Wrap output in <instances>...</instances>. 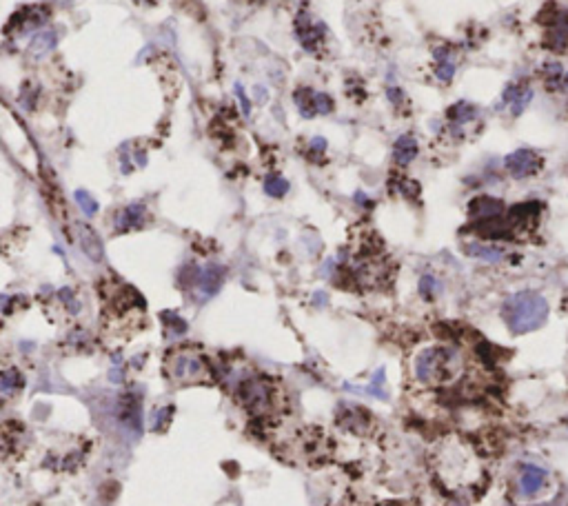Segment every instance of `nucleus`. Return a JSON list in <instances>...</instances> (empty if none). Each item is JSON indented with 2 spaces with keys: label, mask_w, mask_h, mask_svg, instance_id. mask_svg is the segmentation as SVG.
<instances>
[{
  "label": "nucleus",
  "mask_w": 568,
  "mask_h": 506,
  "mask_svg": "<svg viewBox=\"0 0 568 506\" xmlns=\"http://www.w3.org/2000/svg\"><path fill=\"white\" fill-rule=\"evenodd\" d=\"M439 289V284L437 280L430 276V273H426V276L419 278V293L424 295V298H433V293Z\"/></svg>",
  "instance_id": "nucleus-26"
},
{
  "label": "nucleus",
  "mask_w": 568,
  "mask_h": 506,
  "mask_svg": "<svg viewBox=\"0 0 568 506\" xmlns=\"http://www.w3.org/2000/svg\"><path fill=\"white\" fill-rule=\"evenodd\" d=\"M25 386V375L18 371V368H5L3 373H0V391L5 395H12L16 391Z\"/></svg>",
  "instance_id": "nucleus-21"
},
{
  "label": "nucleus",
  "mask_w": 568,
  "mask_h": 506,
  "mask_svg": "<svg viewBox=\"0 0 568 506\" xmlns=\"http://www.w3.org/2000/svg\"><path fill=\"white\" fill-rule=\"evenodd\" d=\"M236 96L240 98V102H242V109H245V113H249V111H251V104H249V98L245 96V89H242V84H236Z\"/></svg>",
  "instance_id": "nucleus-29"
},
{
  "label": "nucleus",
  "mask_w": 568,
  "mask_h": 506,
  "mask_svg": "<svg viewBox=\"0 0 568 506\" xmlns=\"http://www.w3.org/2000/svg\"><path fill=\"white\" fill-rule=\"evenodd\" d=\"M315 111L320 115H327L333 111V98L329 93H315Z\"/></svg>",
  "instance_id": "nucleus-27"
},
{
  "label": "nucleus",
  "mask_w": 568,
  "mask_h": 506,
  "mask_svg": "<svg viewBox=\"0 0 568 506\" xmlns=\"http://www.w3.org/2000/svg\"><path fill=\"white\" fill-rule=\"evenodd\" d=\"M502 318L515 335L538 331L549 318V302L538 291H518L502 304Z\"/></svg>",
  "instance_id": "nucleus-1"
},
{
  "label": "nucleus",
  "mask_w": 568,
  "mask_h": 506,
  "mask_svg": "<svg viewBox=\"0 0 568 506\" xmlns=\"http://www.w3.org/2000/svg\"><path fill=\"white\" fill-rule=\"evenodd\" d=\"M542 73H544V84L549 91H560V93L568 91V69H564L560 62H546Z\"/></svg>",
  "instance_id": "nucleus-18"
},
{
  "label": "nucleus",
  "mask_w": 568,
  "mask_h": 506,
  "mask_svg": "<svg viewBox=\"0 0 568 506\" xmlns=\"http://www.w3.org/2000/svg\"><path fill=\"white\" fill-rule=\"evenodd\" d=\"M73 198H76V203H78V207L82 209V214H85V216L93 218V216L98 214V203H96V198H93L91 194H87L85 189H78V191L73 194Z\"/></svg>",
  "instance_id": "nucleus-24"
},
{
  "label": "nucleus",
  "mask_w": 568,
  "mask_h": 506,
  "mask_svg": "<svg viewBox=\"0 0 568 506\" xmlns=\"http://www.w3.org/2000/svg\"><path fill=\"white\" fill-rule=\"evenodd\" d=\"M238 393L251 413H265L271 404V391H269V384L265 380H256V377L242 380Z\"/></svg>",
  "instance_id": "nucleus-7"
},
{
  "label": "nucleus",
  "mask_w": 568,
  "mask_h": 506,
  "mask_svg": "<svg viewBox=\"0 0 568 506\" xmlns=\"http://www.w3.org/2000/svg\"><path fill=\"white\" fill-rule=\"evenodd\" d=\"M76 236H78L82 251H85L93 262H100L102 256H104V249H102L100 238L96 236V231H93L91 227H87V225H82V223H76Z\"/></svg>",
  "instance_id": "nucleus-15"
},
{
  "label": "nucleus",
  "mask_w": 568,
  "mask_h": 506,
  "mask_svg": "<svg viewBox=\"0 0 568 506\" xmlns=\"http://www.w3.org/2000/svg\"><path fill=\"white\" fill-rule=\"evenodd\" d=\"M417 151H419V147H417L415 135L404 133V135H399L393 144V160L399 167H408L417 158Z\"/></svg>",
  "instance_id": "nucleus-16"
},
{
  "label": "nucleus",
  "mask_w": 568,
  "mask_h": 506,
  "mask_svg": "<svg viewBox=\"0 0 568 506\" xmlns=\"http://www.w3.org/2000/svg\"><path fill=\"white\" fill-rule=\"evenodd\" d=\"M296 31H298L300 45L307 49L309 54H318V51H320V42L324 38V34H322L324 27L311 23L309 14H300L298 16V23H296Z\"/></svg>",
  "instance_id": "nucleus-11"
},
{
  "label": "nucleus",
  "mask_w": 568,
  "mask_h": 506,
  "mask_svg": "<svg viewBox=\"0 0 568 506\" xmlns=\"http://www.w3.org/2000/svg\"><path fill=\"white\" fill-rule=\"evenodd\" d=\"M435 76L439 82H451L455 76V60L451 58V51L448 49H437L435 51Z\"/></svg>",
  "instance_id": "nucleus-20"
},
{
  "label": "nucleus",
  "mask_w": 568,
  "mask_h": 506,
  "mask_svg": "<svg viewBox=\"0 0 568 506\" xmlns=\"http://www.w3.org/2000/svg\"><path fill=\"white\" fill-rule=\"evenodd\" d=\"M468 214L475 223H484V220H493L507 214V207L500 198L493 196H477L468 203Z\"/></svg>",
  "instance_id": "nucleus-9"
},
{
  "label": "nucleus",
  "mask_w": 568,
  "mask_h": 506,
  "mask_svg": "<svg viewBox=\"0 0 568 506\" xmlns=\"http://www.w3.org/2000/svg\"><path fill=\"white\" fill-rule=\"evenodd\" d=\"M162 322L167 324V329H169L171 335H182V333L187 331V322H184L178 313L164 311V313H162Z\"/></svg>",
  "instance_id": "nucleus-25"
},
{
  "label": "nucleus",
  "mask_w": 568,
  "mask_h": 506,
  "mask_svg": "<svg viewBox=\"0 0 568 506\" xmlns=\"http://www.w3.org/2000/svg\"><path fill=\"white\" fill-rule=\"evenodd\" d=\"M446 118H448V124H451V131H453L455 135H462V126H466L468 122H473L477 118V107L475 104H471V102L460 100L446 111Z\"/></svg>",
  "instance_id": "nucleus-14"
},
{
  "label": "nucleus",
  "mask_w": 568,
  "mask_h": 506,
  "mask_svg": "<svg viewBox=\"0 0 568 506\" xmlns=\"http://www.w3.org/2000/svg\"><path fill=\"white\" fill-rule=\"evenodd\" d=\"M311 149L322 153L324 149H327V140H324V138H313V142H311Z\"/></svg>",
  "instance_id": "nucleus-30"
},
{
  "label": "nucleus",
  "mask_w": 568,
  "mask_h": 506,
  "mask_svg": "<svg viewBox=\"0 0 568 506\" xmlns=\"http://www.w3.org/2000/svg\"><path fill=\"white\" fill-rule=\"evenodd\" d=\"M386 96H388V100L395 104V107H402V104H404V93L399 91V87H388L386 89Z\"/></svg>",
  "instance_id": "nucleus-28"
},
{
  "label": "nucleus",
  "mask_w": 568,
  "mask_h": 506,
  "mask_svg": "<svg viewBox=\"0 0 568 506\" xmlns=\"http://www.w3.org/2000/svg\"><path fill=\"white\" fill-rule=\"evenodd\" d=\"M56 42H58L56 31H40V34H36L34 38H31V42H29V56L31 58L47 56L49 51H54Z\"/></svg>",
  "instance_id": "nucleus-19"
},
{
  "label": "nucleus",
  "mask_w": 568,
  "mask_h": 506,
  "mask_svg": "<svg viewBox=\"0 0 568 506\" xmlns=\"http://www.w3.org/2000/svg\"><path fill=\"white\" fill-rule=\"evenodd\" d=\"M504 169L515 180H524V178H533L542 171L544 158L533 149H518L504 158Z\"/></svg>",
  "instance_id": "nucleus-4"
},
{
  "label": "nucleus",
  "mask_w": 568,
  "mask_h": 506,
  "mask_svg": "<svg viewBox=\"0 0 568 506\" xmlns=\"http://www.w3.org/2000/svg\"><path fill=\"white\" fill-rule=\"evenodd\" d=\"M464 251H466V256L491 262V265H495V262H502L507 258V249L498 247V245H486V242H468Z\"/></svg>",
  "instance_id": "nucleus-17"
},
{
  "label": "nucleus",
  "mask_w": 568,
  "mask_h": 506,
  "mask_svg": "<svg viewBox=\"0 0 568 506\" xmlns=\"http://www.w3.org/2000/svg\"><path fill=\"white\" fill-rule=\"evenodd\" d=\"M225 282V267L220 265H207L202 271H200V278H198V291L202 293V298H211L220 291Z\"/></svg>",
  "instance_id": "nucleus-13"
},
{
  "label": "nucleus",
  "mask_w": 568,
  "mask_h": 506,
  "mask_svg": "<svg viewBox=\"0 0 568 506\" xmlns=\"http://www.w3.org/2000/svg\"><path fill=\"white\" fill-rule=\"evenodd\" d=\"M355 200H357V203H360L362 207H371V203L366 200V196H364L362 191H357V194H355Z\"/></svg>",
  "instance_id": "nucleus-32"
},
{
  "label": "nucleus",
  "mask_w": 568,
  "mask_h": 506,
  "mask_svg": "<svg viewBox=\"0 0 568 506\" xmlns=\"http://www.w3.org/2000/svg\"><path fill=\"white\" fill-rule=\"evenodd\" d=\"M313 300H315V304H320V307H324V304H327V293H315L313 295Z\"/></svg>",
  "instance_id": "nucleus-31"
},
{
  "label": "nucleus",
  "mask_w": 568,
  "mask_h": 506,
  "mask_svg": "<svg viewBox=\"0 0 568 506\" xmlns=\"http://www.w3.org/2000/svg\"><path fill=\"white\" fill-rule=\"evenodd\" d=\"M207 371L209 368H207V362L202 357L193 351H187V349L171 353V357L167 360V373H169L173 382H180V384L202 380V377H207Z\"/></svg>",
  "instance_id": "nucleus-3"
},
{
  "label": "nucleus",
  "mask_w": 568,
  "mask_h": 506,
  "mask_svg": "<svg viewBox=\"0 0 568 506\" xmlns=\"http://www.w3.org/2000/svg\"><path fill=\"white\" fill-rule=\"evenodd\" d=\"M531 100H533V89L529 87V84L511 82V84H507V89H504V93H502L500 109L509 107L513 115H520L526 107H529Z\"/></svg>",
  "instance_id": "nucleus-10"
},
{
  "label": "nucleus",
  "mask_w": 568,
  "mask_h": 506,
  "mask_svg": "<svg viewBox=\"0 0 568 506\" xmlns=\"http://www.w3.org/2000/svg\"><path fill=\"white\" fill-rule=\"evenodd\" d=\"M144 216H146V209L142 203H131L127 207H122L118 211V216H115V231L124 234V231H131V229H142Z\"/></svg>",
  "instance_id": "nucleus-12"
},
{
  "label": "nucleus",
  "mask_w": 568,
  "mask_h": 506,
  "mask_svg": "<svg viewBox=\"0 0 568 506\" xmlns=\"http://www.w3.org/2000/svg\"><path fill=\"white\" fill-rule=\"evenodd\" d=\"M296 104H298V109H300V113L304 115V118H313L315 113V91H311L309 87H302V89H298L296 91Z\"/></svg>",
  "instance_id": "nucleus-22"
},
{
  "label": "nucleus",
  "mask_w": 568,
  "mask_h": 506,
  "mask_svg": "<svg viewBox=\"0 0 568 506\" xmlns=\"http://www.w3.org/2000/svg\"><path fill=\"white\" fill-rule=\"evenodd\" d=\"M546 482H549V473H546L542 467H535V464H524L522 471H520L518 487H520V493L524 495V498H535L538 493H542V489L546 487Z\"/></svg>",
  "instance_id": "nucleus-8"
},
{
  "label": "nucleus",
  "mask_w": 568,
  "mask_h": 506,
  "mask_svg": "<svg viewBox=\"0 0 568 506\" xmlns=\"http://www.w3.org/2000/svg\"><path fill=\"white\" fill-rule=\"evenodd\" d=\"M49 18V9L47 7H23L20 12H16L12 16L7 25V34L9 36H25L29 31H34L38 27H43Z\"/></svg>",
  "instance_id": "nucleus-6"
},
{
  "label": "nucleus",
  "mask_w": 568,
  "mask_h": 506,
  "mask_svg": "<svg viewBox=\"0 0 568 506\" xmlns=\"http://www.w3.org/2000/svg\"><path fill=\"white\" fill-rule=\"evenodd\" d=\"M265 191L271 198H282V196L289 194V182L284 180L282 176H278V174H269L265 178Z\"/></svg>",
  "instance_id": "nucleus-23"
},
{
  "label": "nucleus",
  "mask_w": 568,
  "mask_h": 506,
  "mask_svg": "<svg viewBox=\"0 0 568 506\" xmlns=\"http://www.w3.org/2000/svg\"><path fill=\"white\" fill-rule=\"evenodd\" d=\"M460 371V351L453 346H430L415 360V375L424 384H442Z\"/></svg>",
  "instance_id": "nucleus-2"
},
{
  "label": "nucleus",
  "mask_w": 568,
  "mask_h": 506,
  "mask_svg": "<svg viewBox=\"0 0 568 506\" xmlns=\"http://www.w3.org/2000/svg\"><path fill=\"white\" fill-rule=\"evenodd\" d=\"M542 23L546 27L544 47L553 54H568V12L555 9V14L544 16Z\"/></svg>",
  "instance_id": "nucleus-5"
}]
</instances>
